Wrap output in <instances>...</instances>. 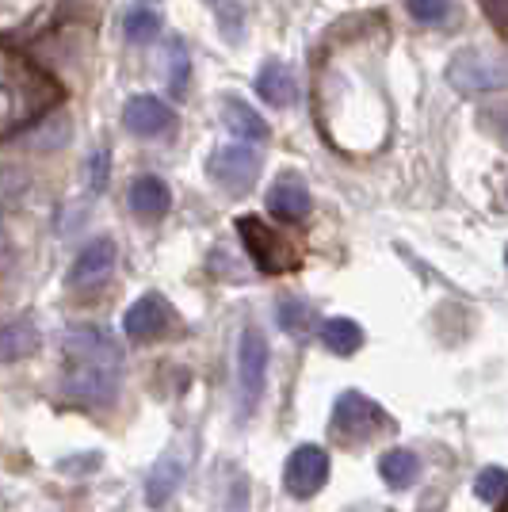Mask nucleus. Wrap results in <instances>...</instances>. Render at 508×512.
<instances>
[{"label":"nucleus","mask_w":508,"mask_h":512,"mask_svg":"<svg viewBox=\"0 0 508 512\" xmlns=\"http://www.w3.org/2000/svg\"><path fill=\"white\" fill-rule=\"evenodd\" d=\"M505 195H508V188H505Z\"/></svg>","instance_id":"obj_27"},{"label":"nucleus","mask_w":508,"mask_h":512,"mask_svg":"<svg viewBox=\"0 0 508 512\" xmlns=\"http://www.w3.org/2000/svg\"><path fill=\"white\" fill-rule=\"evenodd\" d=\"M268 383V341L260 329H245L237 341V390H241V409L253 413L256 402L264 398Z\"/></svg>","instance_id":"obj_6"},{"label":"nucleus","mask_w":508,"mask_h":512,"mask_svg":"<svg viewBox=\"0 0 508 512\" xmlns=\"http://www.w3.org/2000/svg\"><path fill=\"white\" fill-rule=\"evenodd\" d=\"M169 321H172L169 302L161 299V295H142V299L123 314V333H127L130 341H149V337L165 333Z\"/></svg>","instance_id":"obj_10"},{"label":"nucleus","mask_w":508,"mask_h":512,"mask_svg":"<svg viewBox=\"0 0 508 512\" xmlns=\"http://www.w3.org/2000/svg\"><path fill=\"white\" fill-rule=\"evenodd\" d=\"M123 123H127V130L138 134V138H161V134L172 130L176 115H172V107L165 104V100H157V96H130L127 107H123Z\"/></svg>","instance_id":"obj_9"},{"label":"nucleus","mask_w":508,"mask_h":512,"mask_svg":"<svg viewBox=\"0 0 508 512\" xmlns=\"http://www.w3.org/2000/svg\"><path fill=\"white\" fill-rule=\"evenodd\" d=\"M157 31H161V16L153 8H134L123 20V35H127L130 43H153Z\"/></svg>","instance_id":"obj_22"},{"label":"nucleus","mask_w":508,"mask_h":512,"mask_svg":"<svg viewBox=\"0 0 508 512\" xmlns=\"http://www.w3.org/2000/svg\"><path fill=\"white\" fill-rule=\"evenodd\" d=\"M260 169H264V153H256L249 142H237V146H222V150L211 153L207 161V172L211 180L230 195H245L260 180Z\"/></svg>","instance_id":"obj_5"},{"label":"nucleus","mask_w":508,"mask_h":512,"mask_svg":"<svg viewBox=\"0 0 508 512\" xmlns=\"http://www.w3.org/2000/svg\"><path fill=\"white\" fill-rule=\"evenodd\" d=\"M505 260H508V253H505Z\"/></svg>","instance_id":"obj_28"},{"label":"nucleus","mask_w":508,"mask_h":512,"mask_svg":"<svg viewBox=\"0 0 508 512\" xmlns=\"http://www.w3.org/2000/svg\"><path fill=\"white\" fill-rule=\"evenodd\" d=\"M379 474L390 490H409L421 478V459L409 448H390L379 459Z\"/></svg>","instance_id":"obj_17"},{"label":"nucleus","mask_w":508,"mask_h":512,"mask_svg":"<svg viewBox=\"0 0 508 512\" xmlns=\"http://www.w3.org/2000/svg\"><path fill=\"white\" fill-rule=\"evenodd\" d=\"M111 268H115V241L111 237H96L92 245H85L77 260H73V268H69V287H92V283H100V279L111 276Z\"/></svg>","instance_id":"obj_11"},{"label":"nucleus","mask_w":508,"mask_h":512,"mask_svg":"<svg viewBox=\"0 0 508 512\" xmlns=\"http://www.w3.org/2000/svg\"><path fill=\"white\" fill-rule=\"evenodd\" d=\"M65 375L62 394L81 406H107L119 390L123 375V352L115 337H107L96 325H73L62 337Z\"/></svg>","instance_id":"obj_1"},{"label":"nucleus","mask_w":508,"mask_h":512,"mask_svg":"<svg viewBox=\"0 0 508 512\" xmlns=\"http://www.w3.org/2000/svg\"><path fill=\"white\" fill-rule=\"evenodd\" d=\"M222 119H226L230 134H237L241 142H264V138H268V123H264L245 100H237V96H226V100H222Z\"/></svg>","instance_id":"obj_16"},{"label":"nucleus","mask_w":508,"mask_h":512,"mask_svg":"<svg viewBox=\"0 0 508 512\" xmlns=\"http://www.w3.org/2000/svg\"><path fill=\"white\" fill-rule=\"evenodd\" d=\"M318 333H321V344H325L329 352H337V356H352V352H360V344H363V329L352 318L321 321Z\"/></svg>","instance_id":"obj_19"},{"label":"nucleus","mask_w":508,"mask_h":512,"mask_svg":"<svg viewBox=\"0 0 508 512\" xmlns=\"http://www.w3.org/2000/svg\"><path fill=\"white\" fill-rule=\"evenodd\" d=\"M107 165H111V157H107L104 146L92 150V157H88V188L92 192H104L107 188Z\"/></svg>","instance_id":"obj_25"},{"label":"nucleus","mask_w":508,"mask_h":512,"mask_svg":"<svg viewBox=\"0 0 508 512\" xmlns=\"http://www.w3.org/2000/svg\"><path fill=\"white\" fill-rule=\"evenodd\" d=\"M268 211L283 218V222H302L310 214V192H306V180L295 172H283L276 184L268 188Z\"/></svg>","instance_id":"obj_12"},{"label":"nucleus","mask_w":508,"mask_h":512,"mask_svg":"<svg viewBox=\"0 0 508 512\" xmlns=\"http://www.w3.org/2000/svg\"><path fill=\"white\" fill-rule=\"evenodd\" d=\"M54 104H58V81L8 50L4 58V138H16L23 123H31Z\"/></svg>","instance_id":"obj_2"},{"label":"nucleus","mask_w":508,"mask_h":512,"mask_svg":"<svg viewBox=\"0 0 508 512\" xmlns=\"http://www.w3.org/2000/svg\"><path fill=\"white\" fill-rule=\"evenodd\" d=\"M405 12L421 27H444L455 20V0H405Z\"/></svg>","instance_id":"obj_21"},{"label":"nucleus","mask_w":508,"mask_h":512,"mask_svg":"<svg viewBox=\"0 0 508 512\" xmlns=\"http://www.w3.org/2000/svg\"><path fill=\"white\" fill-rule=\"evenodd\" d=\"M474 493H478L482 501H501V497H508V470H501V467L482 470L478 482H474Z\"/></svg>","instance_id":"obj_24"},{"label":"nucleus","mask_w":508,"mask_h":512,"mask_svg":"<svg viewBox=\"0 0 508 512\" xmlns=\"http://www.w3.org/2000/svg\"><path fill=\"white\" fill-rule=\"evenodd\" d=\"M279 325L291 333V337H310V325H314V306L310 302H302V299H283L279 302Z\"/></svg>","instance_id":"obj_20"},{"label":"nucleus","mask_w":508,"mask_h":512,"mask_svg":"<svg viewBox=\"0 0 508 512\" xmlns=\"http://www.w3.org/2000/svg\"><path fill=\"white\" fill-rule=\"evenodd\" d=\"M211 4H214V0H211Z\"/></svg>","instance_id":"obj_29"},{"label":"nucleus","mask_w":508,"mask_h":512,"mask_svg":"<svg viewBox=\"0 0 508 512\" xmlns=\"http://www.w3.org/2000/svg\"><path fill=\"white\" fill-rule=\"evenodd\" d=\"M482 4H486L489 20L497 23L501 31H508V0H482Z\"/></svg>","instance_id":"obj_26"},{"label":"nucleus","mask_w":508,"mask_h":512,"mask_svg":"<svg viewBox=\"0 0 508 512\" xmlns=\"http://www.w3.org/2000/svg\"><path fill=\"white\" fill-rule=\"evenodd\" d=\"M35 348H39V329H35L27 318L8 321V325L0 329V360L4 363L23 360V356H31Z\"/></svg>","instance_id":"obj_18"},{"label":"nucleus","mask_w":508,"mask_h":512,"mask_svg":"<svg viewBox=\"0 0 508 512\" xmlns=\"http://www.w3.org/2000/svg\"><path fill=\"white\" fill-rule=\"evenodd\" d=\"M382 425V409L363 398L360 390H344L333 406V432L344 436V440H363L371 432H379Z\"/></svg>","instance_id":"obj_8"},{"label":"nucleus","mask_w":508,"mask_h":512,"mask_svg":"<svg viewBox=\"0 0 508 512\" xmlns=\"http://www.w3.org/2000/svg\"><path fill=\"white\" fill-rule=\"evenodd\" d=\"M256 92H260V100L272 107H291L298 96V81L295 73H291V65L287 62H268L260 69V77H256Z\"/></svg>","instance_id":"obj_14"},{"label":"nucleus","mask_w":508,"mask_h":512,"mask_svg":"<svg viewBox=\"0 0 508 512\" xmlns=\"http://www.w3.org/2000/svg\"><path fill=\"white\" fill-rule=\"evenodd\" d=\"M329 482V455L318 444H302L291 451L287 470H283V486L291 497H314Z\"/></svg>","instance_id":"obj_7"},{"label":"nucleus","mask_w":508,"mask_h":512,"mask_svg":"<svg viewBox=\"0 0 508 512\" xmlns=\"http://www.w3.org/2000/svg\"><path fill=\"white\" fill-rule=\"evenodd\" d=\"M130 211L142 214V218H161L172 207V192L161 176H138L130 184Z\"/></svg>","instance_id":"obj_15"},{"label":"nucleus","mask_w":508,"mask_h":512,"mask_svg":"<svg viewBox=\"0 0 508 512\" xmlns=\"http://www.w3.org/2000/svg\"><path fill=\"white\" fill-rule=\"evenodd\" d=\"M447 85L459 88L463 96H486L508 88V62L482 54V50H463L447 62Z\"/></svg>","instance_id":"obj_4"},{"label":"nucleus","mask_w":508,"mask_h":512,"mask_svg":"<svg viewBox=\"0 0 508 512\" xmlns=\"http://www.w3.org/2000/svg\"><path fill=\"white\" fill-rule=\"evenodd\" d=\"M237 234L245 241V253L253 256V264L264 276H279V272H291L298 264L295 245L287 237H279L264 218L256 214H241L237 218Z\"/></svg>","instance_id":"obj_3"},{"label":"nucleus","mask_w":508,"mask_h":512,"mask_svg":"<svg viewBox=\"0 0 508 512\" xmlns=\"http://www.w3.org/2000/svg\"><path fill=\"white\" fill-rule=\"evenodd\" d=\"M184 474H188V459H184L180 451L161 455V459L153 463V470H149V478H146V501L149 505H153V509H161L172 493L180 490Z\"/></svg>","instance_id":"obj_13"},{"label":"nucleus","mask_w":508,"mask_h":512,"mask_svg":"<svg viewBox=\"0 0 508 512\" xmlns=\"http://www.w3.org/2000/svg\"><path fill=\"white\" fill-rule=\"evenodd\" d=\"M165 62H169L172 96H184V81H188V50H184V39H169V46H165Z\"/></svg>","instance_id":"obj_23"}]
</instances>
